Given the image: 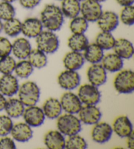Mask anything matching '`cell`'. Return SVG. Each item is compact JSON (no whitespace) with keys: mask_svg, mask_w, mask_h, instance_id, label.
I'll list each match as a JSON object with an SVG mask.
<instances>
[{"mask_svg":"<svg viewBox=\"0 0 134 149\" xmlns=\"http://www.w3.org/2000/svg\"><path fill=\"white\" fill-rule=\"evenodd\" d=\"M41 22L43 26L52 32L58 31L61 28L64 16L60 7L55 4H48L41 13Z\"/></svg>","mask_w":134,"mask_h":149,"instance_id":"1","label":"cell"},{"mask_svg":"<svg viewBox=\"0 0 134 149\" xmlns=\"http://www.w3.org/2000/svg\"><path fill=\"white\" fill-rule=\"evenodd\" d=\"M57 127L59 132L64 135L71 136L78 134L81 130L80 120L73 114H66L60 116L57 120Z\"/></svg>","mask_w":134,"mask_h":149,"instance_id":"2","label":"cell"},{"mask_svg":"<svg viewBox=\"0 0 134 149\" xmlns=\"http://www.w3.org/2000/svg\"><path fill=\"white\" fill-rule=\"evenodd\" d=\"M19 97L24 106L35 105L40 97V89L35 82L26 81L19 89Z\"/></svg>","mask_w":134,"mask_h":149,"instance_id":"3","label":"cell"},{"mask_svg":"<svg viewBox=\"0 0 134 149\" xmlns=\"http://www.w3.org/2000/svg\"><path fill=\"white\" fill-rule=\"evenodd\" d=\"M36 38L37 49L47 54L55 53L59 47V40L54 32L42 31Z\"/></svg>","mask_w":134,"mask_h":149,"instance_id":"4","label":"cell"},{"mask_svg":"<svg viewBox=\"0 0 134 149\" xmlns=\"http://www.w3.org/2000/svg\"><path fill=\"white\" fill-rule=\"evenodd\" d=\"M114 86L118 93H131L134 91V74L132 70H126L120 72L114 80Z\"/></svg>","mask_w":134,"mask_h":149,"instance_id":"5","label":"cell"},{"mask_svg":"<svg viewBox=\"0 0 134 149\" xmlns=\"http://www.w3.org/2000/svg\"><path fill=\"white\" fill-rule=\"evenodd\" d=\"M78 97L82 103L85 105H96L100 101L101 94L96 86L84 84L80 87Z\"/></svg>","mask_w":134,"mask_h":149,"instance_id":"6","label":"cell"},{"mask_svg":"<svg viewBox=\"0 0 134 149\" xmlns=\"http://www.w3.org/2000/svg\"><path fill=\"white\" fill-rule=\"evenodd\" d=\"M102 12L101 4L96 0H84L81 3L80 13L88 22H96Z\"/></svg>","mask_w":134,"mask_h":149,"instance_id":"7","label":"cell"},{"mask_svg":"<svg viewBox=\"0 0 134 149\" xmlns=\"http://www.w3.org/2000/svg\"><path fill=\"white\" fill-rule=\"evenodd\" d=\"M78 113L80 121L86 125L97 124L102 117V112L96 105H85Z\"/></svg>","mask_w":134,"mask_h":149,"instance_id":"8","label":"cell"},{"mask_svg":"<svg viewBox=\"0 0 134 149\" xmlns=\"http://www.w3.org/2000/svg\"><path fill=\"white\" fill-rule=\"evenodd\" d=\"M96 22L102 31L111 32L119 24V17L115 12L106 11L102 12Z\"/></svg>","mask_w":134,"mask_h":149,"instance_id":"9","label":"cell"},{"mask_svg":"<svg viewBox=\"0 0 134 149\" xmlns=\"http://www.w3.org/2000/svg\"><path fill=\"white\" fill-rule=\"evenodd\" d=\"M26 123L30 127H38L43 124L45 120L43 109L35 105L28 107L22 114Z\"/></svg>","mask_w":134,"mask_h":149,"instance_id":"10","label":"cell"},{"mask_svg":"<svg viewBox=\"0 0 134 149\" xmlns=\"http://www.w3.org/2000/svg\"><path fill=\"white\" fill-rule=\"evenodd\" d=\"M60 102L62 109L69 114H77L82 107V102L78 95L71 92H66L64 93Z\"/></svg>","mask_w":134,"mask_h":149,"instance_id":"11","label":"cell"},{"mask_svg":"<svg viewBox=\"0 0 134 149\" xmlns=\"http://www.w3.org/2000/svg\"><path fill=\"white\" fill-rule=\"evenodd\" d=\"M59 86L66 90L77 88L81 82L79 74L75 70H67L61 72L58 78Z\"/></svg>","mask_w":134,"mask_h":149,"instance_id":"12","label":"cell"},{"mask_svg":"<svg viewBox=\"0 0 134 149\" xmlns=\"http://www.w3.org/2000/svg\"><path fill=\"white\" fill-rule=\"evenodd\" d=\"M113 128L106 122L95 124L92 131V138L97 143H105L109 141L113 134Z\"/></svg>","mask_w":134,"mask_h":149,"instance_id":"13","label":"cell"},{"mask_svg":"<svg viewBox=\"0 0 134 149\" xmlns=\"http://www.w3.org/2000/svg\"><path fill=\"white\" fill-rule=\"evenodd\" d=\"M87 77L90 84L98 87L106 82L107 72L102 65L93 64L88 69Z\"/></svg>","mask_w":134,"mask_h":149,"instance_id":"14","label":"cell"},{"mask_svg":"<svg viewBox=\"0 0 134 149\" xmlns=\"http://www.w3.org/2000/svg\"><path fill=\"white\" fill-rule=\"evenodd\" d=\"M19 89L18 79L11 74H4L0 78V93L3 95L11 97L17 93Z\"/></svg>","mask_w":134,"mask_h":149,"instance_id":"15","label":"cell"},{"mask_svg":"<svg viewBox=\"0 0 134 149\" xmlns=\"http://www.w3.org/2000/svg\"><path fill=\"white\" fill-rule=\"evenodd\" d=\"M43 24L37 18H28L22 22L21 32L26 37L35 38L43 31Z\"/></svg>","mask_w":134,"mask_h":149,"instance_id":"16","label":"cell"},{"mask_svg":"<svg viewBox=\"0 0 134 149\" xmlns=\"http://www.w3.org/2000/svg\"><path fill=\"white\" fill-rule=\"evenodd\" d=\"M113 130L120 137H127L133 132L132 124L126 116L118 117L113 123Z\"/></svg>","mask_w":134,"mask_h":149,"instance_id":"17","label":"cell"},{"mask_svg":"<svg viewBox=\"0 0 134 149\" xmlns=\"http://www.w3.org/2000/svg\"><path fill=\"white\" fill-rule=\"evenodd\" d=\"M11 133L12 138L19 142H27L33 136L31 127L26 123H18L12 126Z\"/></svg>","mask_w":134,"mask_h":149,"instance_id":"18","label":"cell"},{"mask_svg":"<svg viewBox=\"0 0 134 149\" xmlns=\"http://www.w3.org/2000/svg\"><path fill=\"white\" fill-rule=\"evenodd\" d=\"M115 53L122 58H130L133 55L134 49L132 43L125 38L116 40L114 47Z\"/></svg>","mask_w":134,"mask_h":149,"instance_id":"19","label":"cell"},{"mask_svg":"<svg viewBox=\"0 0 134 149\" xmlns=\"http://www.w3.org/2000/svg\"><path fill=\"white\" fill-rule=\"evenodd\" d=\"M44 142L48 148H65L66 140L63 134L59 131H50L45 136Z\"/></svg>","mask_w":134,"mask_h":149,"instance_id":"20","label":"cell"},{"mask_svg":"<svg viewBox=\"0 0 134 149\" xmlns=\"http://www.w3.org/2000/svg\"><path fill=\"white\" fill-rule=\"evenodd\" d=\"M32 51V47L26 38H19L12 44V51L13 55L19 59H25Z\"/></svg>","mask_w":134,"mask_h":149,"instance_id":"21","label":"cell"},{"mask_svg":"<svg viewBox=\"0 0 134 149\" xmlns=\"http://www.w3.org/2000/svg\"><path fill=\"white\" fill-rule=\"evenodd\" d=\"M64 65L67 70H77L81 68L84 63V58L81 52L71 51L66 54L63 60Z\"/></svg>","mask_w":134,"mask_h":149,"instance_id":"22","label":"cell"},{"mask_svg":"<svg viewBox=\"0 0 134 149\" xmlns=\"http://www.w3.org/2000/svg\"><path fill=\"white\" fill-rule=\"evenodd\" d=\"M102 62L103 67L110 72L120 71L124 66L122 58L116 53H109L104 56Z\"/></svg>","mask_w":134,"mask_h":149,"instance_id":"23","label":"cell"},{"mask_svg":"<svg viewBox=\"0 0 134 149\" xmlns=\"http://www.w3.org/2000/svg\"><path fill=\"white\" fill-rule=\"evenodd\" d=\"M43 111L45 116L49 119H56L60 116L62 108L60 102L55 98H50L44 102Z\"/></svg>","mask_w":134,"mask_h":149,"instance_id":"24","label":"cell"},{"mask_svg":"<svg viewBox=\"0 0 134 149\" xmlns=\"http://www.w3.org/2000/svg\"><path fill=\"white\" fill-rule=\"evenodd\" d=\"M104 56V50L96 43L88 44L84 50V58L90 63H99L102 61Z\"/></svg>","mask_w":134,"mask_h":149,"instance_id":"25","label":"cell"},{"mask_svg":"<svg viewBox=\"0 0 134 149\" xmlns=\"http://www.w3.org/2000/svg\"><path fill=\"white\" fill-rule=\"evenodd\" d=\"M60 9L64 17L73 19L81 12V2L78 0H62Z\"/></svg>","mask_w":134,"mask_h":149,"instance_id":"26","label":"cell"},{"mask_svg":"<svg viewBox=\"0 0 134 149\" xmlns=\"http://www.w3.org/2000/svg\"><path fill=\"white\" fill-rule=\"evenodd\" d=\"M4 109L10 118H17L22 116L25 109L20 99L12 98L7 101Z\"/></svg>","mask_w":134,"mask_h":149,"instance_id":"27","label":"cell"},{"mask_svg":"<svg viewBox=\"0 0 134 149\" xmlns=\"http://www.w3.org/2000/svg\"><path fill=\"white\" fill-rule=\"evenodd\" d=\"M88 44V40L84 34H73L68 41V47L77 52L84 51Z\"/></svg>","mask_w":134,"mask_h":149,"instance_id":"28","label":"cell"},{"mask_svg":"<svg viewBox=\"0 0 134 149\" xmlns=\"http://www.w3.org/2000/svg\"><path fill=\"white\" fill-rule=\"evenodd\" d=\"M28 61L33 67L36 68H41L45 67L47 63V57L45 53L42 51L35 49H32L28 56Z\"/></svg>","mask_w":134,"mask_h":149,"instance_id":"29","label":"cell"},{"mask_svg":"<svg viewBox=\"0 0 134 149\" xmlns=\"http://www.w3.org/2000/svg\"><path fill=\"white\" fill-rule=\"evenodd\" d=\"M115 38L111 32L102 31L96 38V43L103 50H109L113 48L115 43Z\"/></svg>","mask_w":134,"mask_h":149,"instance_id":"30","label":"cell"},{"mask_svg":"<svg viewBox=\"0 0 134 149\" xmlns=\"http://www.w3.org/2000/svg\"><path fill=\"white\" fill-rule=\"evenodd\" d=\"M3 30L8 36L16 37L21 32L22 22L16 18H12L3 24Z\"/></svg>","mask_w":134,"mask_h":149,"instance_id":"31","label":"cell"},{"mask_svg":"<svg viewBox=\"0 0 134 149\" xmlns=\"http://www.w3.org/2000/svg\"><path fill=\"white\" fill-rule=\"evenodd\" d=\"M88 22L82 17L77 16L71 19L69 28L73 34H84L88 27Z\"/></svg>","mask_w":134,"mask_h":149,"instance_id":"32","label":"cell"},{"mask_svg":"<svg viewBox=\"0 0 134 149\" xmlns=\"http://www.w3.org/2000/svg\"><path fill=\"white\" fill-rule=\"evenodd\" d=\"M15 71L19 78H27L32 74L33 67L29 61L23 60L16 64Z\"/></svg>","mask_w":134,"mask_h":149,"instance_id":"33","label":"cell"},{"mask_svg":"<svg viewBox=\"0 0 134 149\" xmlns=\"http://www.w3.org/2000/svg\"><path fill=\"white\" fill-rule=\"evenodd\" d=\"M87 146L84 139L77 134L69 136L65 143V148L67 149H85Z\"/></svg>","mask_w":134,"mask_h":149,"instance_id":"34","label":"cell"},{"mask_svg":"<svg viewBox=\"0 0 134 149\" xmlns=\"http://www.w3.org/2000/svg\"><path fill=\"white\" fill-rule=\"evenodd\" d=\"M16 64L15 59L9 55L0 58V72L3 74H11L15 70Z\"/></svg>","mask_w":134,"mask_h":149,"instance_id":"35","label":"cell"},{"mask_svg":"<svg viewBox=\"0 0 134 149\" xmlns=\"http://www.w3.org/2000/svg\"><path fill=\"white\" fill-rule=\"evenodd\" d=\"M15 9L11 3L2 1L0 3V19L6 21L14 18Z\"/></svg>","mask_w":134,"mask_h":149,"instance_id":"36","label":"cell"},{"mask_svg":"<svg viewBox=\"0 0 134 149\" xmlns=\"http://www.w3.org/2000/svg\"><path fill=\"white\" fill-rule=\"evenodd\" d=\"M120 20L126 26H132L134 24V7L132 6L123 7L120 15Z\"/></svg>","mask_w":134,"mask_h":149,"instance_id":"37","label":"cell"},{"mask_svg":"<svg viewBox=\"0 0 134 149\" xmlns=\"http://www.w3.org/2000/svg\"><path fill=\"white\" fill-rule=\"evenodd\" d=\"M13 123L9 116H0V136L5 137L11 133Z\"/></svg>","mask_w":134,"mask_h":149,"instance_id":"38","label":"cell"},{"mask_svg":"<svg viewBox=\"0 0 134 149\" xmlns=\"http://www.w3.org/2000/svg\"><path fill=\"white\" fill-rule=\"evenodd\" d=\"M12 51V43L7 38L0 36V58L9 55Z\"/></svg>","mask_w":134,"mask_h":149,"instance_id":"39","label":"cell"},{"mask_svg":"<svg viewBox=\"0 0 134 149\" xmlns=\"http://www.w3.org/2000/svg\"><path fill=\"white\" fill-rule=\"evenodd\" d=\"M16 148L14 141L11 138L5 137L0 139V149H14Z\"/></svg>","mask_w":134,"mask_h":149,"instance_id":"40","label":"cell"},{"mask_svg":"<svg viewBox=\"0 0 134 149\" xmlns=\"http://www.w3.org/2000/svg\"><path fill=\"white\" fill-rule=\"evenodd\" d=\"M41 0H19L21 6L25 9H33L40 3Z\"/></svg>","mask_w":134,"mask_h":149,"instance_id":"41","label":"cell"},{"mask_svg":"<svg viewBox=\"0 0 134 149\" xmlns=\"http://www.w3.org/2000/svg\"><path fill=\"white\" fill-rule=\"evenodd\" d=\"M127 145L128 147L130 149H133L134 148V133L133 132L131 134L127 137Z\"/></svg>","mask_w":134,"mask_h":149,"instance_id":"42","label":"cell"},{"mask_svg":"<svg viewBox=\"0 0 134 149\" xmlns=\"http://www.w3.org/2000/svg\"><path fill=\"white\" fill-rule=\"evenodd\" d=\"M118 5L122 7L132 6L134 0H116Z\"/></svg>","mask_w":134,"mask_h":149,"instance_id":"43","label":"cell"},{"mask_svg":"<svg viewBox=\"0 0 134 149\" xmlns=\"http://www.w3.org/2000/svg\"><path fill=\"white\" fill-rule=\"evenodd\" d=\"M7 100L5 98L4 95L2 93H0V111L3 110L6 106Z\"/></svg>","mask_w":134,"mask_h":149,"instance_id":"44","label":"cell"},{"mask_svg":"<svg viewBox=\"0 0 134 149\" xmlns=\"http://www.w3.org/2000/svg\"><path fill=\"white\" fill-rule=\"evenodd\" d=\"M17 0H2V1H5V2H8V3H12V2H15Z\"/></svg>","mask_w":134,"mask_h":149,"instance_id":"45","label":"cell"},{"mask_svg":"<svg viewBox=\"0 0 134 149\" xmlns=\"http://www.w3.org/2000/svg\"><path fill=\"white\" fill-rule=\"evenodd\" d=\"M2 30H3V23H2L1 20L0 19V32H1Z\"/></svg>","mask_w":134,"mask_h":149,"instance_id":"46","label":"cell"},{"mask_svg":"<svg viewBox=\"0 0 134 149\" xmlns=\"http://www.w3.org/2000/svg\"><path fill=\"white\" fill-rule=\"evenodd\" d=\"M97 2H99V3H102V2H104L106 1V0H96Z\"/></svg>","mask_w":134,"mask_h":149,"instance_id":"47","label":"cell"},{"mask_svg":"<svg viewBox=\"0 0 134 149\" xmlns=\"http://www.w3.org/2000/svg\"><path fill=\"white\" fill-rule=\"evenodd\" d=\"M78 1H79L80 2H82V1H84V0H78Z\"/></svg>","mask_w":134,"mask_h":149,"instance_id":"48","label":"cell"},{"mask_svg":"<svg viewBox=\"0 0 134 149\" xmlns=\"http://www.w3.org/2000/svg\"><path fill=\"white\" fill-rule=\"evenodd\" d=\"M57 1H62V0H57Z\"/></svg>","mask_w":134,"mask_h":149,"instance_id":"49","label":"cell"}]
</instances>
